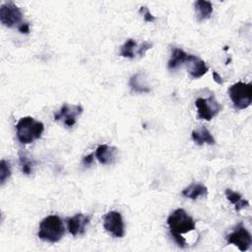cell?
Segmentation results:
<instances>
[{"label": "cell", "instance_id": "1", "mask_svg": "<svg viewBox=\"0 0 252 252\" xmlns=\"http://www.w3.org/2000/svg\"><path fill=\"white\" fill-rule=\"evenodd\" d=\"M44 130L42 122L32 116L22 117L16 124V134L21 144H31L41 137Z\"/></svg>", "mask_w": 252, "mask_h": 252}, {"label": "cell", "instance_id": "2", "mask_svg": "<svg viewBox=\"0 0 252 252\" xmlns=\"http://www.w3.org/2000/svg\"><path fill=\"white\" fill-rule=\"evenodd\" d=\"M65 229L62 220L56 215H50L44 218L39 223L37 236L47 242H58L64 235Z\"/></svg>", "mask_w": 252, "mask_h": 252}, {"label": "cell", "instance_id": "3", "mask_svg": "<svg viewBox=\"0 0 252 252\" xmlns=\"http://www.w3.org/2000/svg\"><path fill=\"white\" fill-rule=\"evenodd\" d=\"M170 234H183L195 229V221L191 216L187 214V212L183 209H176L172 212L166 220Z\"/></svg>", "mask_w": 252, "mask_h": 252}, {"label": "cell", "instance_id": "4", "mask_svg": "<svg viewBox=\"0 0 252 252\" xmlns=\"http://www.w3.org/2000/svg\"><path fill=\"white\" fill-rule=\"evenodd\" d=\"M228 95L236 109H245L252 102V85L237 82L231 85L227 91Z\"/></svg>", "mask_w": 252, "mask_h": 252}, {"label": "cell", "instance_id": "5", "mask_svg": "<svg viewBox=\"0 0 252 252\" xmlns=\"http://www.w3.org/2000/svg\"><path fill=\"white\" fill-rule=\"evenodd\" d=\"M23 13L21 9L12 1L5 2L0 7V21L7 28H14L20 26L22 22Z\"/></svg>", "mask_w": 252, "mask_h": 252}, {"label": "cell", "instance_id": "6", "mask_svg": "<svg viewBox=\"0 0 252 252\" xmlns=\"http://www.w3.org/2000/svg\"><path fill=\"white\" fill-rule=\"evenodd\" d=\"M195 105L198 110V118L204 119L206 121L212 120L220 110V105L216 100L214 95H211L208 98H197Z\"/></svg>", "mask_w": 252, "mask_h": 252}, {"label": "cell", "instance_id": "7", "mask_svg": "<svg viewBox=\"0 0 252 252\" xmlns=\"http://www.w3.org/2000/svg\"><path fill=\"white\" fill-rule=\"evenodd\" d=\"M82 112V105L64 103L58 110V112L54 113V120L61 122L64 126L70 128L76 123L77 117L80 116Z\"/></svg>", "mask_w": 252, "mask_h": 252}, {"label": "cell", "instance_id": "8", "mask_svg": "<svg viewBox=\"0 0 252 252\" xmlns=\"http://www.w3.org/2000/svg\"><path fill=\"white\" fill-rule=\"evenodd\" d=\"M103 228L114 237H123L125 225L121 214L117 211L108 212L103 218Z\"/></svg>", "mask_w": 252, "mask_h": 252}, {"label": "cell", "instance_id": "9", "mask_svg": "<svg viewBox=\"0 0 252 252\" xmlns=\"http://www.w3.org/2000/svg\"><path fill=\"white\" fill-rule=\"evenodd\" d=\"M228 243L235 245L240 251L244 252L248 250L252 243V237L250 232L243 226L242 223H239L235 229L229 233L226 237Z\"/></svg>", "mask_w": 252, "mask_h": 252}, {"label": "cell", "instance_id": "10", "mask_svg": "<svg viewBox=\"0 0 252 252\" xmlns=\"http://www.w3.org/2000/svg\"><path fill=\"white\" fill-rule=\"evenodd\" d=\"M185 64L187 66L188 73L194 79L203 77L209 70V67L207 66V64L205 63L204 60H202L201 58H199L195 55H191V54H188Z\"/></svg>", "mask_w": 252, "mask_h": 252}, {"label": "cell", "instance_id": "11", "mask_svg": "<svg viewBox=\"0 0 252 252\" xmlns=\"http://www.w3.org/2000/svg\"><path fill=\"white\" fill-rule=\"evenodd\" d=\"M89 222H90V217L83 215L81 213L77 214L67 220L68 230L74 236L84 234Z\"/></svg>", "mask_w": 252, "mask_h": 252}, {"label": "cell", "instance_id": "12", "mask_svg": "<svg viewBox=\"0 0 252 252\" xmlns=\"http://www.w3.org/2000/svg\"><path fill=\"white\" fill-rule=\"evenodd\" d=\"M116 148L109 147L108 145H99L94 153L95 158L101 164H109L112 163L115 159Z\"/></svg>", "mask_w": 252, "mask_h": 252}, {"label": "cell", "instance_id": "13", "mask_svg": "<svg viewBox=\"0 0 252 252\" xmlns=\"http://www.w3.org/2000/svg\"><path fill=\"white\" fill-rule=\"evenodd\" d=\"M194 9L198 21H204L211 17L213 13V5L210 1L198 0L194 3Z\"/></svg>", "mask_w": 252, "mask_h": 252}, {"label": "cell", "instance_id": "14", "mask_svg": "<svg viewBox=\"0 0 252 252\" xmlns=\"http://www.w3.org/2000/svg\"><path fill=\"white\" fill-rule=\"evenodd\" d=\"M182 195L185 198L196 200L202 196L208 195V188L200 183H192L182 191Z\"/></svg>", "mask_w": 252, "mask_h": 252}, {"label": "cell", "instance_id": "15", "mask_svg": "<svg viewBox=\"0 0 252 252\" xmlns=\"http://www.w3.org/2000/svg\"><path fill=\"white\" fill-rule=\"evenodd\" d=\"M187 56H188V54L181 48H176V47L172 48L171 55H170V58L168 60V64H167L168 69L173 70V69L178 68L180 65L184 64L187 59Z\"/></svg>", "mask_w": 252, "mask_h": 252}, {"label": "cell", "instance_id": "16", "mask_svg": "<svg viewBox=\"0 0 252 252\" xmlns=\"http://www.w3.org/2000/svg\"><path fill=\"white\" fill-rule=\"evenodd\" d=\"M192 140L197 145H203L205 143L209 144V145L215 144L214 137L212 136L211 132L206 127H202L199 130H194L192 132Z\"/></svg>", "mask_w": 252, "mask_h": 252}, {"label": "cell", "instance_id": "17", "mask_svg": "<svg viewBox=\"0 0 252 252\" xmlns=\"http://www.w3.org/2000/svg\"><path fill=\"white\" fill-rule=\"evenodd\" d=\"M129 86L135 93H150L151 89L147 85L143 75L141 73H136L129 80Z\"/></svg>", "mask_w": 252, "mask_h": 252}, {"label": "cell", "instance_id": "18", "mask_svg": "<svg viewBox=\"0 0 252 252\" xmlns=\"http://www.w3.org/2000/svg\"><path fill=\"white\" fill-rule=\"evenodd\" d=\"M225 197L226 199L234 205V209L236 212H239L243 208H247L249 206V202L247 200L242 199L241 195L238 192H235L231 189H226L225 190Z\"/></svg>", "mask_w": 252, "mask_h": 252}, {"label": "cell", "instance_id": "19", "mask_svg": "<svg viewBox=\"0 0 252 252\" xmlns=\"http://www.w3.org/2000/svg\"><path fill=\"white\" fill-rule=\"evenodd\" d=\"M137 48V42L132 39L129 38L127 41L124 42V44L121 46L120 48V56L122 57H126V58H134L136 56V50Z\"/></svg>", "mask_w": 252, "mask_h": 252}, {"label": "cell", "instance_id": "20", "mask_svg": "<svg viewBox=\"0 0 252 252\" xmlns=\"http://www.w3.org/2000/svg\"><path fill=\"white\" fill-rule=\"evenodd\" d=\"M10 176H11L10 162L6 159H1V162H0V181H1V185H3Z\"/></svg>", "mask_w": 252, "mask_h": 252}, {"label": "cell", "instance_id": "21", "mask_svg": "<svg viewBox=\"0 0 252 252\" xmlns=\"http://www.w3.org/2000/svg\"><path fill=\"white\" fill-rule=\"evenodd\" d=\"M20 162L22 166V171L25 174H31L32 173V161L29 159L26 156L20 154Z\"/></svg>", "mask_w": 252, "mask_h": 252}, {"label": "cell", "instance_id": "22", "mask_svg": "<svg viewBox=\"0 0 252 252\" xmlns=\"http://www.w3.org/2000/svg\"><path fill=\"white\" fill-rule=\"evenodd\" d=\"M139 12H140V13L142 14V16L144 17L145 22H149V23H151V22H154V21L156 20V17H155V16H153V15L151 14V12L149 11V9H148L146 6L141 7V8H140V10H139Z\"/></svg>", "mask_w": 252, "mask_h": 252}, {"label": "cell", "instance_id": "23", "mask_svg": "<svg viewBox=\"0 0 252 252\" xmlns=\"http://www.w3.org/2000/svg\"><path fill=\"white\" fill-rule=\"evenodd\" d=\"M171 236H172V238L174 239V241L178 244V246L179 247H181V248H184V247H186V240H185V238L181 235V234H176V233H173V234H171Z\"/></svg>", "mask_w": 252, "mask_h": 252}, {"label": "cell", "instance_id": "24", "mask_svg": "<svg viewBox=\"0 0 252 252\" xmlns=\"http://www.w3.org/2000/svg\"><path fill=\"white\" fill-rule=\"evenodd\" d=\"M152 45H153V44H152L151 42L144 41V42L140 45V47H138V54H139L140 56H144L145 53H146V51L149 50V49L152 47Z\"/></svg>", "mask_w": 252, "mask_h": 252}, {"label": "cell", "instance_id": "25", "mask_svg": "<svg viewBox=\"0 0 252 252\" xmlns=\"http://www.w3.org/2000/svg\"><path fill=\"white\" fill-rule=\"evenodd\" d=\"M18 30L22 33H29V32H30V25L28 23H22L18 27Z\"/></svg>", "mask_w": 252, "mask_h": 252}, {"label": "cell", "instance_id": "26", "mask_svg": "<svg viewBox=\"0 0 252 252\" xmlns=\"http://www.w3.org/2000/svg\"><path fill=\"white\" fill-rule=\"evenodd\" d=\"M94 153H93V154H90V155H88V156H86V157H84V158H83V163H84L85 165H90V164H92L93 161H94Z\"/></svg>", "mask_w": 252, "mask_h": 252}, {"label": "cell", "instance_id": "27", "mask_svg": "<svg viewBox=\"0 0 252 252\" xmlns=\"http://www.w3.org/2000/svg\"><path fill=\"white\" fill-rule=\"evenodd\" d=\"M213 79H214V81H215L217 84H219V85H222V83H223L221 77H220L216 71H213Z\"/></svg>", "mask_w": 252, "mask_h": 252}]
</instances>
